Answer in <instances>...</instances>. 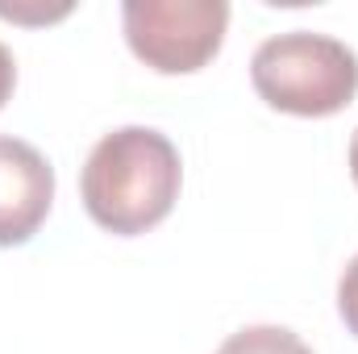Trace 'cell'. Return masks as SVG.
<instances>
[{"label": "cell", "mask_w": 358, "mask_h": 354, "mask_svg": "<svg viewBox=\"0 0 358 354\" xmlns=\"http://www.w3.org/2000/svg\"><path fill=\"white\" fill-rule=\"evenodd\" d=\"M55 204V167L21 138L0 134V246H25Z\"/></svg>", "instance_id": "4"}, {"label": "cell", "mask_w": 358, "mask_h": 354, "mask_svg": "<svg viewBox=\"0 0 358 354\" xmlns=\"http://www.w3.org/2000/svg\"><path fill=\"white\" fill-rule=\"evenodd\" d=\"M229 25L225 0H125L121 29L129 50L159 76H192L217 59Z\"/></svg>", "instance_id": "3"}, {"label": "cell", "mask_w": 358, "mask_h": 354, "mask_svg": "<svg viewBox=\"0 0 358 354\" xmlns=\"http://www.w3.org/2000/svg\"><path fill=\"white\" fill-rule=\"evenodd\" d=\"M217 354H313V346L283 325H246L229 334L217 346Z\"/></svg>", "instance_id": "5"}, {"label": "cell", "mask_w": 358, "mask_h": 354, "mask_svg": "<svg viewBox=\"0 0 358 354\" xmlns=\"http://www.w3.org/2000/svg\"><path fill=\"white\" fill-rule=\"evenodd\" d=\"M338 313H342L346 330L358 338V255L346 263L342 279H338Z\"/></svg>", "instance_id": "6"}, {"label": "cell", "mask_w": 358, "mask_h": 354, "mask_svg": "<svg viewBox=\"0 0 358 354\" xmlns=\"http://www.w3.org/2000/svg\"><path fill=\"white\" fill-rule=\"evenodd\" d=\"M250 84L271 108L292 117H334L358 96V55L329 34L287 29L259 42Z\"/></svg>", "instance_id": "2"}, {"label": "cell", "mask_w": 358, "mask_h": 354, "mask_svg": "<svg viewBox=\"0 0 358 354\" xmlns=\"http://www.w3.org/2000/svg\"><path fill=\"white\" fill-rule=\"evenodd\" d=\"M350 176L358 183V129H355V142H350Z\"/></svg>", "instance_id": "8"}, {"label": "cell", "mask_w": 358, "mask_h": 354, "mask_svg": "<svg viewBox=\"0 0 358 354\" xmlns=\"http://www.w3.org/2000/svg\"><path fill=\"white\" fill-rule=\"evenodd\" d=\"M17 88V63H13V55H8V46L0 42V108L8 104V96Z\"/></svg>", "instance_id": "7"}, {"label": "cell", "mask_w": 358, "mask_h": 354, "mask_svg": "<svg viewBox=\"0 0 358 354\" xmlns=\"http://www.w3.org/2000/svg\"><path fill=\"white\" fill-rule=\"evenodd\" d=\"M179 183L183 163L176 142L150 125H121L92 146L80 171V196L100 229L138 238L171 217Z\"/></svg>", "instance_id": "1"}]
</instances>
